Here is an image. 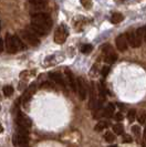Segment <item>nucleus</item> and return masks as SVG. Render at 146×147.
I'll list each match as a JSON object with an SVG mask.
<instances>
[{
  "mask_svg": "<svg viewBox=\"0 0 146 147\" xmlns=\"http://www.w3.org/2000/svg\"><path fill=\"white\" fill-rule=\"evenodd\" d=\"M52 28L51 17L44 12L34 13L31 18V29L39 36H45Z\"/></svg>",
  "mask_w": 146,
  "mask_h": 147,
  "instance_id": "obj_1",
  "label": "nucleus"
},
{
  "mask_svg": "<svg viewBox=\"0 0 146 147\" xmlns=\"http://www.w3.org/2000/svg\"><path fill=\"white\" fill-rule=\"evenodd\" d=\"M126 38L128 43L131 44L133 48H139L142 43V39L144 38V29H137L128 31L126 33Z\"/></svg>",
  "mask_w": 146,
  "mask_h": 147,
  "instance_id": "obj_2",
  "label": "nucleus"
},
{
  "mask_svg": "<svg viewBox=\"0 0 146 147\" xmlns=\"http://www.w3.org/2000/svg\"><path fill=\"white\" fill-rule=\"evenodd\" d=\"M20 38L22 41L27 42L31 47H36L40 44V39L38 37V34L32 30H22L20 32Z\"/></svg>",
  "mask_w": 146,
  "mask_h": 147,
  "instance_id": "obj_3",
  "label": "nucleus"
},
{
  "mask_svg": "<svg viewBox=\"0 0 146 147\" xmlns=\"http://www.w3.org/2000/svg\"><path fill=\"white\" fill-rule=\"evenodd\" d=\"M66 38H68V29L64 24L59 26L55 32H54V42L58 44H62L66 42Z\"/></svg>",
  "mask_w": 146,
  "mask_h": 147,
  "instance_id": "obj_4",
  "label": "nucleus"
},
{
  "mask_svg": "<svg viewBox=\"0 0 146 147\" xmlns=\"http://www.w3.org/2000/svg\"><path fill=\"white\" fill-rule=\"evenodd\" d=\"M102 49H103V52L105 53V55H104V61H105L106 63H109V64L114 63L117 60V54L113 51V48H112L110 44H104Z\"/></svg>",
  "mask_w": 146,
  "mask_h": 147,
  "instance_id": "obj_5",
  "label": "nucleus"
},
{
  "mask_svg": "<svg viewBox=\"0 0 146 147\" xmlns=\"http://www.w3.org/2000/svg\"><path fill=\"white\" fill-rule=\"evenodd\" d=\"M17 124L20 126V127H23V128H29L32 125V122L26 114H23L21 112L18 113V116H17Z\"/></svg>",
  "mask_w": 146,
  "mask_h": 147,
  "instance_id": "obj_6",
  "label": "nucleus"
},
{
  "mask_svg": "<svg viewBox=\"0 0 146 147\" xmlns=\"http://www.w3.org/2000/svg\"><path fill=\"white\" fill-rule=\"evenodd\" d=\"M76 92L80 96L82 101H84L87 98V88H85V82L82 78L76 79Z\"/></svg>",
  "mask_w": 146,
  "mask_h": 147,
  "instance_id": "obj_7",
  "label": "nucleus"
},
{
  "mask_svg": "<svg viewBox=\"0 0 146 147\" xmlns=\"http://www.w3.org/2000/svg\"><path fill=\"white\" fill-rule=\"evenodd\" d=\"M115 43H116V48L118 51L124 52L127 50V45H128V41H127V38L126 34H121L116 38L115 40Z\"/></svg>",
  "mask_w": 146,
  "mask_h": 147,
  "instance_id": "obj_8",
  "label": "nucleus"
},
{
  "mask_svg": "<svg viewBox=\"0 0 146 147\" xmlns=\"http://www.w3.org/2000/svg\"><path fill=\"white\" fill-rule=\"evenodd\" d=\"M5 47H6V50H7L8 53H16V52H18L17 48H16L14 36H11V34H8L7 33L6 40H5Z\"/></svg>",
  "mask_w": 146,
  "mask_h": 147,
  "instance_id": "obj_9",
  "label": "nucleus"
},
{
  "mask_svg": "<svg viewBox=\"0 0 146 147\" xmlns=\"http://www.w3.org/2000/svg\"><path fill=\"white\" fill-rule=\"evenodd\" d=\"M29 142V137L28 135H23V134H19L17 133L12 137V143L15 146H23Z\"/></svg>",
  "mask_w": 146,
  "mask_h": 147,
  "instance_id": "obj_10",
  "label": "nucleus"
},
{
  "mask_svg": "<svg viewBox=\"0 0 146 147\" xmlns=\"http://www.w3.org/2000/svg\"><path fill=\"white\" fill-rule=\"evenodd\" d=\"M34 92H36V85L34 84H31L29 88L26 90V92L23 93V95H22V103L26 104L29 102L30 100H31V97H32V95L34 94Z\"/></svg>",
  "mask_w": 146,
  "mask_h": 147,
  "instance_id": "obj_11",
  "label": "nucleus"
},
{
  "mask_svg": "<svg viewBox=\"0 0 146 147\" xmlns=\"http://www.w3.org/2000/svg\"><path fill=\"white\" fill-rule=\"evenodd\" d=\"M96 92H95V85L94 83H91L90 86V103H89V109L90 110H94L96 107Z\"/></svg>",
  "mask_w": 146,
  "mask_h": 147,
  "instance_id": "obj_12",
  "label": "nucleus"
},
{
  "mask_svg": "<svg viewBox=\"0 0 146 147\" xmlns=\"http://www.w3.org/2000/svg\"><path fill=\"white\" fill-rule=\"evenodd\" d=\"M49 76H50V79H51L52 81H54L55 83H58L60 84L61 86H66V82H64V79H63V76L61 75V73H59V72H53V73H50L49 74Z\"/></svg>",
  "mask_w": 146,
  "mask_h": 147,
  "instance_id": "obj_13",
  "label": "nucleus"
},
{
  "mask_svg": "<svg viewBox=\"0 0 146 147\" xmlns=\"http://www.w3.org/2000/svg\"><path fill=\"white\" fill-rule=\"evenodd\" d=\"M48 1L49 0H29V3L33 9H42L47 6Z\"/></svg>",
  "mask_w": 146,
  "mask_h": 147,
  "instance_id": "obj_14",
  "label": "nucleus"
},
{
  "mask_svg": "<svg viewBox=\"0 0 146 147\" xmlns=\"http://www.w3.org/2000/svg\"><path fill=\"white\" fill-rule=\"evenodd\" d=\"M66 78H68V81H69V84L72 88L73 91H76V80H74V76H73V73L71 71H69L68 69L66 70Z\"/></svg>",
  "mask_w": 146,
  "mask_h": 147,
  "instance_id": "obj_15",
  "label": "nucleus"
},
{
  "mask_svg": "<svg viewBox=\"0 0 146 147\" xmlns=\"http://www.w3.org/2000/svg\"><path fill=\"white\" fill-rule=\"evenodd\" d=\"M114 105L112 103H110L104 110H103V113H102V116H104V117H112L113 116V114H114Z\"/></svg>",
  "mask_w": 146,
  "mask_h": 147,
  "instance_id": "obj_16",
  "label": "nucleus"
},
{
  "mask_svg": "<svg viewBox=\"0 0 146 147\" xmlns=\"http://www.w3.org/2000/svg\"><path fill=\"white\" fill-rule=\"evenodd\" d=\"M14 39H15V44L16 48L18 51H22L26 49V44L23 43V41L21 40V38L18 37V36H14Z\"/></svg>",
  "mask_w": 146,
  "mask_h": 147,
  "instance_id": "obj_17",
  "label": "nucleus"
},
{
  "mask_svg": "<svg viewBox=\"0 0 146 147\" xmlns=\"http://www.w3.org/2000/svg\"><path fill=\"white\" fill-rule=\"evenodd\" d=\"M123 19H124V17H123L122 13L115 12V13H113L112 17H111V22L114 23V24H117V23H120V22L123 21Z\"/></svg>",
  "mask_w": 146,
  "mask_h": 147,
  "instance_id": "obj_18",
  "label": "nucleus"
},
{
  "mask_svg": "<svg viewBox=\"0 0 146 147\" xmlns=\"http://www.w3.org/2000/svg\"><path fill=\"white\" fill-rule=\"evenodd\" d=\"M109 126V123L107 122H105V121H100L96 125H95L94 129L96 131V132H101V131H103L104 128H106Z\"/></svg>",
  "mask_w": 146,
  "mask_h": 147,
  "instance_id": "obj_19",
  "label": "nucleus"
},
{
  "mask_svg": "<svg viewBox=\"0 0 146 147\" xmlns=\"http://www.w3.org/2000/svg\"><path fill=\"white\" fill-rule=\"evenodd\" d=\"M113 132L116 135H122L124 133V126L122 124H116V125L113 126Z\"/></svg>",
  "mask_w": 146,
  "mask_h": 147,
  "instance_id": "obj_20",
  "label": "nucleus"
},
{
  "mask_svg": "<svg viewBox=\"0 0 146 147\" xmlns=\"http://www.w3.org/2000/svg\"><path fill=\"white\" fill-rule=\"evenodd\" d=\"M2 91H3V95L5 96H11L14 94V88L11 85H6Z\"/></svg>",
  "mask_w": 146,
  "mask_h": 147,
  "instance_id": "obj_21",
  "label": "nucleus"
},
{
  "mask_svg": "<svg viewBox=\"0 0 146 147\" xmlns=\"http://www.w3.org/2000/svg\"><path fill=\"white\" fill-rule=\"evenodd\" d=\"M92 50H93L92 44H84V45H82V47H81V51H82V53H84V54L91 53Z\"/></svg>",
  "mask_w": 146,
  "mask_h": 147,
  "instance_id": "obj_22",
  "label": "nucleus"
},
{
  "mask_svg": "<svg viewBox=\"0 0 146 147\" xmlns=\"http://www.w3.org/2000/svg\"><path fill=\"white\" fill-rule=\"evenodd\" d=\"M137 121L139 124H144L146 122V112L145 111H141L137 115Z\"/></svg>",
  "mask_w": 146,
  "mask_h": 147,
  "instance_id": "obj_23",
  "label": "nucleus"
},
{
  "mask_svg": "<svg viewBox=\"0 0 146 147\" xmlns=\"http://www.w3.org/2000/svg\"><path fill=\"white\" fill-rule=\"evenodd\" d=\"M104 140H106V142H109V143L114 142V140H115L114 134H113V133H111V132H106L105 133V135H104Z\"/></svg>",
  "mask_w": 146,
  "mask_h": 147,
  "instance_id": "obj_24",
  "label": "nucleus"
},
{
  "mask_svg": "<svg viewBox=\"0 0 146 147\" xmlns=\"http://www.w3.org/2000/svg\"><path fill=\"white\" fill-rule=\"evenodd\" d=\"M136 118V111L135 110H130L128 111V114H127V119L130 122H134Z\"/></svg>",
  "mask_w": 146,
  "mask_h": 147,
  "instance_id": "obj_25",
  "label": "nucleus"
},
{
  "mask_svg": "<svg viewBox=\"0 0 146 147\" xmlns=\"http://www.w3.org/2000/svg\"><path fill=\"white\" fill-rule=\"evenodd\" d=\"M81 3L85 9H91L92 8V0H81Z\"/></svg>",
  "mask_w": 146,
  "mask_h": 147,
  "instance_id": "obj_26",
  "label": "nucleus"
},
{
  "mask_svg": "<svg viewBox=\"0 0 146 147\" xmlns=\"http://www.w3.org/2000/svg\"><path fill=\"white\" fill-rule=\"evenodd\" d=\"M132 132L134 133L135 136L139 140V137H141V128H139V126H137V125L133 126V127H132Z\"/></svg>",
  "mask_w": 146,
  "mask_h": 147,
  "instance_id": "obj_27",
  "label": "nucleus"
},
{
  "mask_svg": "<svg viewBox=\"0 0 146 147\" xmlns=\"http://www.w3.org/2000/svg\"><path fill=\"white\" fill-rule=\"evenodd\" d=\"M122 142H123V143H132V142H133V138H132L131 135H128V134H125V135H123Z\"/></svg>",
  "mask_w": 146,
  "mask_h": 147,
  "instance_id": "obj_28",
  "label": "nucleus"
},
{
  "mask_svg": "<svg viewBox=\"0 0 146 147\" xmlns=\"http://www.w3.org/2000/svg\"><path fill=\"white\" fill-rule=\"evenodd\" d=\"M110 72V66H103L102 71H101V74L103 76H107V74Z\"/></svg>",
  "mask_w": 146,
  "mask_h": 147,
  "instance_id": "obj_29",
  "label": "nucleus"
},
{
  "mask_svg": "<svg viewBox=\"0 0 146 147\" xmlns=\"http://www.w3.org/2000/svg\"><path fill=\"white\" fill-rule=\"evenodd\" d=\"M115 119L118 121V122H121V121L123 119V114H122V113H120V112L116 113V114H115Z\"/></svg>",
  "mask_w": 146,
  "mask_h": 147,
  "instance_id": "obj_30",
  "label": "nucleus"
},
{
  "mask_svg": "<svg viewBox=\"0 0 146 147\" xmlns=\"http://www.w3.org/2000/svg\"><path fill=\"white\" fill-rule=\"evenodd\" d=\"M2 50H3V42H2V40L0 38V53L2 52Z\"/></svg>",
  "mask_w": 146,
  "mask_h": 147,
  "instance_id": "obj_31",
  "label": "nucleus"
},
{
  "mask_svg": "<svg viewBox=\"0 0 146 147\" xmlns=\"http://www.w3.org/2000/svg\"><path fill=\"white\" fill-rule=\"evenodd\" d=\"M1 133H3V126L0 124V134H1Z\"/></svg>",
  "mask_w": 146,
  "mask_h": 147,
  "instance_id": "obj_32",
  "label": "nucleus"
},
{
  "mask_svg": "<svg viewBox=\"0 0 146 147\" xmlns=\"http://www.w3.org/2000/svg\"><path fill=\"white\" fill-rule=\"evenodd\" d=\"M144 140H146V126L144 128Z\"/></svg>",
  "mask_w": 146,
  "mask_h": 147,
  "instance_id": "obj_33",
  "label": "nucleus"
},
{
  "mask_svg": "<svg viewBox=\"0 0 146 147\" xmlns=\"http://www.w3.org/2000/svg\"><path fill=\"white\" fill-rule=\"evenodd\" d=\"M144 39H145V41H146V27L144 28Z\"/></svg>",
  "mask_w": 146,
  "mask_h": 147,
  "instance_id": "obj_34",
  "label": "nucleus"
},
{
  "mask_svg": "<svg viewBox=\"0 0 146 147\" xmlns=\"http://www.w3.org/2000/svg\"><path fill=\"white\" fill-rule=\"evenodd\" d=\"M107 147H116V145H111V146H107Z\"/></svg>",
  "mask_w": 146,
  "mask_h": 147,
  "instance_id": "obj_35",
  "label": "nucleus"
},
{
  "mask_svg": "<svg viewBox=\"0 0 146 147\" xmlns=\"http://www.w3.org/2000/svg\"><path fill=\"white\" fill-rule=\"evenodd\" d=\"M117 1H124V0H117Z\"/></svg>",
  "mask_w": 146,
  "mask_h": 147,
  "instance_id": "obj_36",
  "label": "nucleus"
},
{
  "mask_svg": "<svg viewBox=\"0 0 146 147\" xmlns=\"http://www.w3.org/2000/svg\"><path fill=\"white\" fill-rule=\"evenodd\" d=\"M0 110H1V106H0Z\"/></svg>",
  "mask_w": 146,
  "mask_h": 147,
  "instance_id": "obj_37",
  "label": "nucleus"
},
{
  "mask_svg": "<svg viewBox=\"0 0 146 147\" xmlns=\"http://www.w3.org/2000/svg\"><path fill=\"white\" fill-rule=\"evenodd\" d=\"M26 147H27V146H26Z\"/></svg>",
  "mask_w": 146,
  "mask_h": 147,
  "instance_id": "obj_38",
  "label": "nucleus"
}]
</instances>
